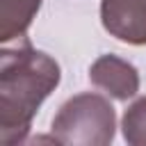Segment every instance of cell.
Returning <instances> with one entry per match:
<instances>
[{"label": "cell", "instance_id": "cell-6", "mask_svg": "<svg viewBox=\"0 0 146 146\" xmlns=\"http://www.w3.org/2000/svg\"><path fill=\"white\" fill-rule=\"evenodd\" d=\"M121 130H123V139L130 146H146V96L137 98L125 110Z\"/></svg>", "mask_w": 146, "mask_h": 146}, {"label": "cell", "instance_id": "cell-1", "mask_svg": "<svg viewBox=\"0 0 146 146\" xmlns=\"http://www.w3.org/2000/svg\"><path fill=\"white\" fill-rule=\"evenodd\" d=\"M62 80L59 64L23 36L0 50V139L14 146L27 139L41 103Z\"/></svg>", "mask_w": 146, "mask_h": 146}, {"label": "cell", "instance_id": "cell-2", "mask_svg": "<svg viewBox=\"0 0 146 146\" xmlns=\"http://www.w3.org/2000/svg\"><path fill=\"white\" fill-rule=\"evenodd\" d=\"M50 130L57 144L107 146L116 132V112L105 96L84 91L57 110Z\"/></svg>", "mask_w": 146, "mask_h": 146}, {"label": "cell", "instance_id": "cell-5", "mask_svg": "<svg viewBox=\"0 0 146 146\" xmlns=\"http://www.w3.org/2000/svg\"><path fill=\"white\" fill-rule=\"evenodd\" d=\"M41 0H0V41L23 39L36 18Z\"/></svg>", "mask_w": 146, "mask_h": 146}, {"label": "cell", "instance_id": "cell-4", "mask_svg": "<svg viewBox=\"0 0 146 146\" xmlns=\"http://www.w3.org/2000/svg\"><path fill=\"white\" fill-rule=\"evenodd\" d=\"M89 80L114 100H128L139 91V71L119 55H100L89 66Z\"/></svg>", "mask_w": 146, "mask_h": 146}, {"label": "cell", "instance_id": "cell-3", "mask_svg": "<svg viewBox=\"0 0 146 146\" xmlns=\"http://www.w3.org/2000/svg\"><path fill=\"white\" fill-rule=\"evenodd\" d=\"M100 23L119 41L130 46L146 43V0H103Z\"/></svg>", "mask_w": 146, "mask_h": 146}]
</instances>
